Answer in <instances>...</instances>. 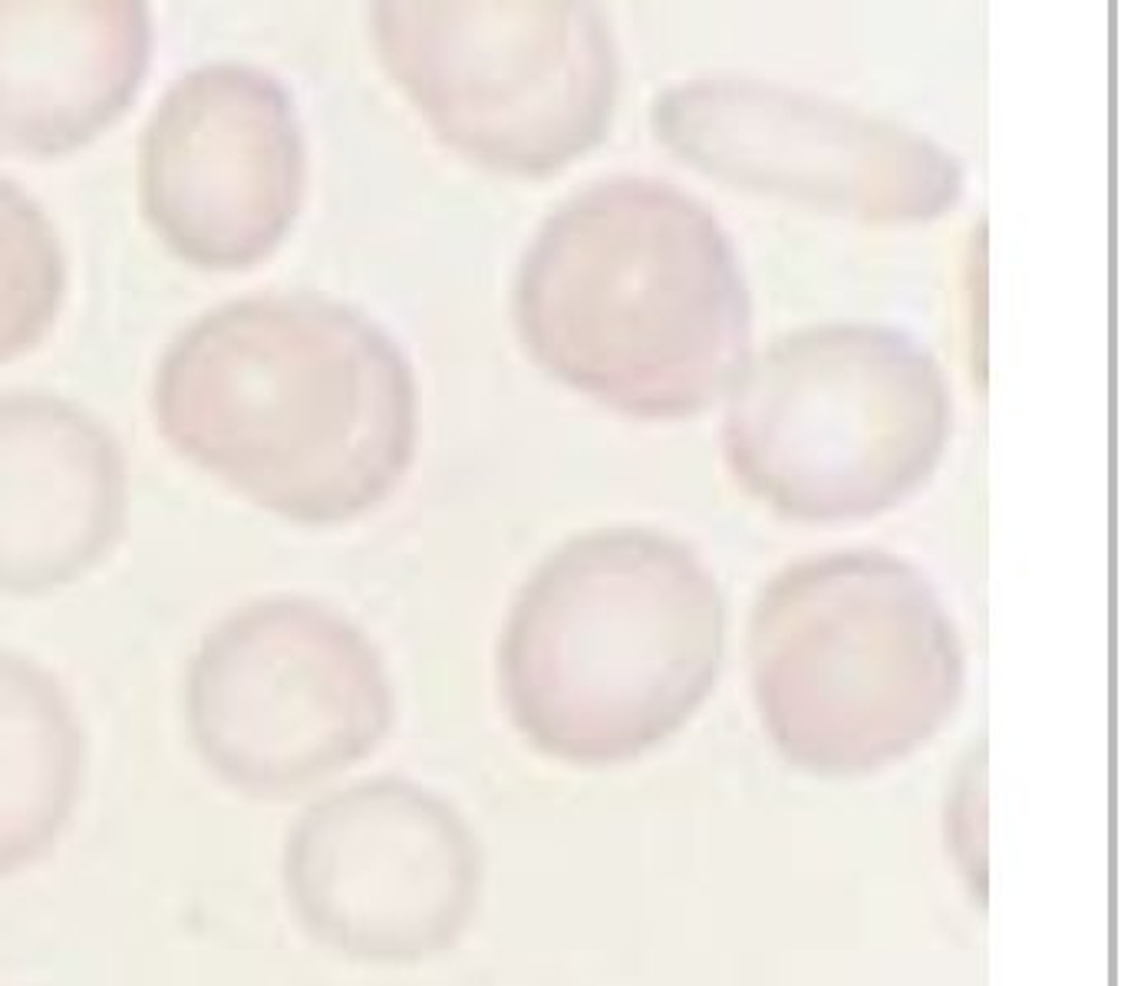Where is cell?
Returning a JSON list of instances; mask_svg holds the SVG:
<instances>
[{
	"label": "cell",
	"mask_w": 1121,
	"mask_h": 986,
	"mask_svg": "<svg viewBox=\"0 0 1121 986\" xmlns=\"http://www.w3.org/2000/svg\"><path fill=\"white\" fill-rule=\"evenodd\" d=\"M396 723L383 653L334 607L261 597L205 630L185 670V729L215 782L291 802L360 766Z\"/></svg>",
	"instance_id": "8992f818"
},
{
	"label": "cell",
	"mask_w": 1121,
	"mask_h": 986,
	"mask_svg": "<svg viewBox=\"0 0 1121 986\" xmlns=\"http://www.w3.org/2000/svg\"><path fill=\"white\" fill-rule=\"evenodd\" d=\"M162 436L261 508L337 525L390 495L416 456L406 353L324 294H258L188 324L152 383Z\"/></svg>",
	"instance_id": "6da1fadb"
},
{
	"label": "cell",
	"mask_w": 1121,
	"mask_h": 986,
	"mask_svg": "<svg viewBox=\"0 0 1121 986\" xmlns=\"http://www.w3.org/2000/svg\"><path fill=\"white\" fill-rule=\"evenodd\" d=\"M512 314L541 370L640 419L706 409L752 337L726 228L693 195L640 175L554 208L518 264Z\"/></svg>",
	"instance_id": "7a4b0ae2"
},
{
	"label": "cell",
	"mask_w": 1121,
	"mask_h": 986,
	"mask_svg": "<svg viewBox=\"0 0 1121 986\" xmlns=\"http://www.w3.org/2000/svg\"><path fill=\"white\" fill-rule=\"evenodd\" d=\"M86 785V733L66 686L0 650V881L47 861Z\"/></svg>",
	"instance_id": "4fadbf2b"
},
{
	"label": "cell",
	"mask_w": 1121,
	"mask_h": 986,
	"mask_svg": "<svg viewBox=\"0 0 1121 986\" xmlns=\"http://www.w3.org/2000/svg\"><path fill=\"white\" fill-rule=\"evenodd\" d=\"M485 855L449 799L403 775H370L287 828L281 891L314 947L373 967H413L459 947L482 904Z\"/></svg>",
	"instance_id": "ba28073f"
},
{
	"label": "cell",
	"mask_w": 1121,
	"mask_h": 986,
	"mask_svg": "<svg viewBox=\"0 0 1121 986\" xmlns=\"http://www.w3.org/2000/svg\"><path fill=\"white\" fill-rule=\"evenodd\" d=\"M376 50L442 142L512 175H548L614 119L620 60L591 4H376Z\"/></svg>",
	"instance_id": "52a82bcc"
},
{
	"label": "cell",
	"mask_w": 1121,
	"mask_h": 986,
	"mask_svg": "<svg viewBox=\"0 0 1121 986\" xmlns=\"http://www.w3.org/2000/svg\"><path fill=\"white\" fill-rule=\"evenodd\" d=\"M60 235L33 198L0 175V360L37 347L63 304Z\"/></svg>",
	"instance_id": "5bb4252c"
},
{
	"label": "cell",
	"mask_w": 1121,
	"mask_h": 986,
	"mask_svg": "<svg viewBox=\"0 0 1121 986\" xmlns=\"http://www.w3.org/2000/svg\"><path fill=\"white\" fill-rule=\"evenodd\" d=\"M653 126L683 162L719 182L858 221H930L963 192L960 159L934 139L765 80L670 86Z\"/></svg>",
	"instance_id": "9c48e42d"
},
{
	"label": "cell",
	"mask_w": 1121,
	"mask_h": 986,
	"mask_svg": "<svg viewBox=\"0 0 1121 986\" xmlns=\"http://www.w3.org/2000/svg\"><path fill=\"white\" fill-rule=\"evenodd\" d=\"M953 400L934 353L884 324H818L742 367L723 416L732 475L798 522L901 505L943 459Z\"/></svg>",
	"instance_id": "5b68a950"
},
{
	"label": "cell",
	"mask_w": 1121,
	"mask_h": 986,
	"mask_svg": "<svg viewBox=\"0 0 1121 986\" xmlns=\"http://www.w3.org/2000/svg\"><path fill=\"white\" fill-rule=\"evenodd\" d=\"M152 60L142 4H0V149L60 155L132 103Z\"/></svg>",
	"instance_id": "7c38bea8"
},
{
	"label": "cell",
	"mask_w": 1121,
	"mask_h": 986,
	"mask_svg": "<svg viewBox=\"0 0 1121 986\" xmlns=\"http://www.w3.org/2000/svg\"><path fill=\"white\" fill-rule=\"evenodd\" d=\"M749 683L788 766L861 779L927 746L967 686V653L937 587L874 548L782 568L749 617Z\"/></svg>",
	"instance_id": "277c9868"
},
{
	"label": "cell",
	"mask_w": 1121,
	"mask_h": 986,
	"mask_svg": "<svg viewBox=\"0 0 1121 986\" xmlns=\"http://www.w3.org/2000/svg\"><path fill=\"white\" fill-rule=\"evenodd\" d=\"M142 208L198 268H251L294 225L304 132L281 80L248 63H205L159 99L139 155Z\"/></svg>",
	"instance_id": "30bf717a"
},
{
	"label": "cell",
	"mask_w": 1121,
	"mask_h": 986,
	"mask_svg": "<svg viewBox=\"0 0 1121 986\" xmlns=\"http://www.w3.org/2000/svg\"><path fill=\"white\" fill-rule=\"evenodd\" d=\"M126 525V459L93 413L0 393V594H47L106 558Z\"/></svg>",
	"instance_id": "8fae6325"
},
{
	"label": "cell",
	"mask_w": 1121,
	"mask_h": 986,
	"mask_svg": "<svg viewBox=\"0 0 1121 986\" xmlns=\"http://www.w3.org/2000/svg\"><path fill=\"white\" fill-rule=\"evenodd\" d=\"M726 604L699 555L663 531L564 541L505 617L498 690L531 749L607 769L647 756L709 700Z\"/></svg>",
	"instance_id": "3957f363"
}]
</instances>
